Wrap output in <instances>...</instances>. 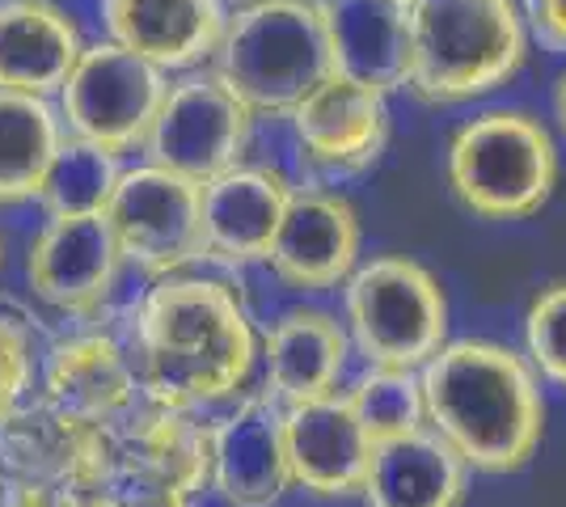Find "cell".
Masks as SVG:
<instances>
[{
  "label": "cell",
  "instance_id": "obj_1",
  "mask_svg": "<svg viewBox=\"0 0 566 507\" xmlns=\"http://www.w3.org/2000/svg\"><path fill=\"white\" fill-rule=\"evenodd\" d=\"M132 363L148 402L203 411L233 402L259 363V335L233 284L161 275L132 317Z\"/></svg>",
  "mask_w": 566,
  "mask_h": 507
},
{
  "label": "cell",
  "instance_id": "obj_2",
  "mask_svg": "<svg viewBox=\"0 0 566 507\" xmlns=\"http://www.w3.org/2000/svg\"><path fill=\"white\" fill-rule=\"evenodd\" d=\"M427 427L478 474H516L545 435V398L533 363L491 338L444 342L419 368Z\"/></svg>",
  "mask_w": 566,
  "mask_h": 507
},
{
  "label": "cell",
  "instance_id": "obj_3",
  "mask_svg": "<svg viewBox=\"0 0 566 507\" xmlns=\"http://www.w3.org/2000/svg\"><path fill=\"white\" fill-rule=\"evenodd\" d=\"M208 486V427L195 411L140 398L127 414L97 423L55 507H190Z\"/></svg>",
  "mask_w": 566,
  "mask_h": 507
},
{
  "label": "cell",
  "instance_id": "obj_4",
  "mask_svg": "<svg viewBox=\"0 0 566 507\" xmlns=\"http://www.w3.org/2000/svg\"><path fill=\"white\" fill-rule=\"evenodd\" d=\"M212 68L266 119H287L334 73L326 0H237Z\"/></svg>",
  "mask_w": 566,
  "mask_h": 507
},
{
  "label": "cell",
  "instance_id": "obj_5",
  "mask_svg": "<svg viewBox=\"0 0 566 507\" xmlns=\"http://www.w3.org/2000/svg\"><path fill=\"white\" fill-rule=\"evenodd\" d=\"M406 89L427 106H461L520 73L528 30L516 0H410Z\"/></svg>",
  "mask_w": 566,
  "mask_h": 507
},
{
  "label": "cell",
  "instance_id": "obj_6",
  "mask_svg": "<svg viewBox=\"0 0 566 507\" xmlns=\"http://www.w3.org/2000/svg\"><path fill=\"white\" fill-rule=\"evenodd\" d=\"M449 187L482 220L537 216L558 187V148L528 110H482L449 140Z\"/></svg>",
  "mask_w": 566,
  "mask_h": 507
},
{
  "label": "cell",
  "instance_id": "obj_7",
  "mask_svg": "<svg viewBox=\"0 0 566 507\" xmlns=\"http://www.w3.org/2000/svg\"><path fill=\"white\" fill-rule=\"evenodd\" d=\"M347 335L377 368L419 372L449 342V296L423 263L406 254H377L359 263L343 284Z\"/></svg>",
  "mask_w": 566,
  "mask_h": 507
},
{
  "label": "cell",
  "instance_id": "obj_8",
  "mask_svg": "<svg viewBox=\"0 0 566 507\" xmlns=\"http://www.w3.org/2000/svg\"><path fill=\"white\" fill-rule=\"evenodd\" d=\"M166 89L169 73L136 51L118 47L115 39H97L81 47L69 81L55 94V110L69 136L123 157L132 148H144Z\"/></svg>",
  "mask_w": 566,
  "mask_h": 507
},
{
  "label": "cell",
  "instance_id": "obj_9",
  "mask_svg": "<svg viewBox=\"0 0 566 507\" xmlns=\"http://www.w3.org/2000/svg\"><path fill=\"white\" fill-rule=\"evenodd\" d=\"M254 119L259 115L237 97L233 85H224V76L203 64L169 81L144 152L153 166H166L203 187L208 178L245 161Z\"/></svg>",
  "mask_w": 566,
  "mask_h": 507
},
{
  "label": "cell",
  "instance_id": "obj_10",
  "mask_svg": "<svg viewBox=\"0 0 566 507\" xmlns=\"http://www.w3.org/2000/svg\"><path fill=\"white\" fill-rule=\"evenodd\" d=\"M106 220L115 229L123 263H132L153 279L208 263L199 182L166 166L144 161L123 169L106 199Z\"/></svg>",
  "mask_w": 566,
  "mask_h": 507
},
{
  "label": "cell",
  "instance_id": "obj_11",
  "mask_svg": "<svg viewBox=\"0 0 566 507\" xmlns=\"http://www.w3.org/2000/svg\"><path fill=\"white\" fill-rule=\"evenodd\" d=\"M208 486L229 507H275L292 483L287 406L271 389L237 393L233 411L208 427Z\"/></svg>",
  "mask_w": 566,
  "mask_h": 507
},
{
  "label": "cell",
  "instance_id": "obj_12",
  "mask_svg": "<svg viewBox=\"0 0 566 507\" xmlns=\"http://www.w3.org/2000/svg\"><path fill=\"white\" fill-rule=\"evenodd\" d=\"M301 166L322 178H352L377 161L389 140V94L331 73L287 115Z\"/></svg>",
  "mask_w": 566,
  "mask_h": 507
},
{
  "label": "cell",
  "instance_id": "obj_13",
  "mask_svg": "<svg viewBox=\"0 0 566 507\" xmlns=\"http://www.w3.org/2000/svg\"><path fill=\"white\" fill-rule=\"evenodd\" d=\"M123 266L127 263L106 212L48 216L25 254V279L55 314L94 317L115 296Z\"/></svg>",
  "mask_w": 566,
  "mask_h": 507
},
{
  "label": "cell",
  "instance_id": "obj_14",
  "mask_svg": "<svg viewBox=\"0 0 566 507\" xmlns=\"http://www.w3.org/2000/svg\"><path fill=\"white\" fill-rule=\"evenodd\" d=\"M359 245L364 229L352 199L322 187H296L283 208L266 266L287 288L331 292L347 284V275L359 266Z\"/></svg>",
  "mask_w": 566,
  "mask_h": 507
},
{
  "label": "cell",
  "instance_id": "obj_15",
  "mask_svg": "<svg viewBox=\"0 0 566 507\" xmlns=\"http://www.w3.org/2000/svg\"><path fill=\"white\" fill-rule=\"evenodd\" d=\"M287 173L275 166H241L224 169L199 187L203 199V258L220 266L266 263L283 208L292 199Z\"/></svg>",
  "mask_w": 566,
  "mask_h": 507
},
{
  "label": "cell",
  "instance_id": "obj_16",
  "mask_svg": "<svg viewBox=\"0 0 566 507\" xmlns=\"http://www.w3.org/2000/svg\"><path fill=\"white\" fill-rule=\"evenodd\" d=\"M224 18V0H102L106 39L144 55L161 73H190L212 64Z\"/></svg>",
  "mask_w": 566,
  "mask_h": 507
},
{
  "label": "cell",
  "instance_id": "obj_17",
  "mask_svg": "<svg viewBox=\"0 0 566 507\" xmlns=\"http://www.w3.org/2000/svg\"><path fill=\"white\" fill-rule=\"evenodd\" d=\"M287 461L292 483L317 499H352L364 490L373 435L355 419L343 389L305 406H287Z\"/></svg>",
  "mask_w": 566,
  "mask_h": 507
},
{
  "label": "cell",
  "instance_id": "obj_18",
  "mask_svg": "<svg viewBox=\"0 0 566 507\" xmlns=\"http://www.w3.org/2000/svg\"><path fill=\"white\" fill-rule=\"evenodd\" d=\"M347 360H352L347 326L313 305L283 309L271 321V330L262 335L266 389L283 406H305V402L338 393L343 377H347Z\"/></svg>",
  "mask_w": 566,
  "mask_h": 507
},
{
  "label": "cell",
  "instance_id": "obj_19",
  "mask_svg": "<svg viewBox=\"0 0 566 507\" xmlns=\"http://www.w3.org/2000/svg\"><path fill=\"white\" fill-rule=\"evenodd\" d=\"M43 398L85 423H111L140 402L136 363L111 335H69L43 360Z\"/></svg>",
  "mask_w": 566,
  "mask_h": 507
},
{
  "label": "cell",
  "instance_id": "obj_20",
  "mask_svg": "<svg viewBox=\"0 0 566 507\" xmlns=\"http://www.w3.org/2000/svg\"><path fill=\"white\" fill-rule=\"evenodd\" d=\"M470 490V465L436 427H415L373 444L364 504L368 507H461Z\"/></svg>",
  "mask_w": 566,
  "mask_h": 507
},
{
  "label": "cell",
  "instance_id": "obj_21",
  "mask_svg": "<svg viewBox=\"0 0 566 507\" xmlns=\"http://www.w3.org/2000/svg\"><path fill=\"white\" fill-rule=\"evenodd\" d=\"M85 47L55 0H0V89L55 97Z\"/></svg>",
  "mask_w": 566,
  "mask_h": 507
},
{
  "label": "cell",
  "instance_id": "obj_22",
  "mask_svg": "<svg viewBox=\"0 0 566 507\" xmlns=\"http://www.w3.org/2000/svg\"><path fill=\"white\" fill-rule=\"evenodd\" d=\"M334 73L364 81L380 94L406 89L410 22L401 0H326Z\"/></svg>",
  "mask_w": 566,
  "mask_h": 507
},
{
  "label": "cell",
  "instance_id": "obj_23",
  "mask_svg": "<svg viewBox=\"0 0 566 507\" xmlns=\"http://www.w3.org/2000/svg\"><path fill=\"white\" fill-rule=\"evenodd\" d=\"M64 140V119L51 97L0 89V208L30 203Z\"/></svg>",
  "mask_w": 566,
  "mask_h": 507
},
{
  "label": "cell",
  "instance_id": "obj_24",
  "mask_svg": "<svg viewBox=\"0 0 566 507\" xmlns=\"http://www.w3.org/2000/svg\"><path fill=\"white\" fill-rule=\"evenodd\" d=\"M118 173V152H106L102 145H90L81 136H69L55 148L39 191V208L48 216H81V212H106V199L115 191Z\"/></svg>",
  "mask_w": 566,
  "mask_h": 507
},
{
  "label": "cell",
  "instance_id": "obj_25",
  "mask_svg": "<svg viewBox=\"0 0 566 507\" xmlns=\"http://www.w3.org/2000/svg\"><path fill=\"white\" fill-rule=\"evenodd\" d=\"M343 393L352 402L355 419L364 423V432L373 435V444L415 432V427L427 423L423 381L410 368H377V363H368V372Z\"/></svg>",
  "mask_w": 566,
  "mask_h": 507
},
{
  "label": "cell",
  "instance_id": "obj_26",
  "mask_svg": "<svg viewBox=\"0 0 566 507\" xmlns=\"http://www.w3.org/2000/svg\"><path fill=\"white\" fill-rule=\"evenodd\" d=\"M524 347L528 360L545 381L566 389V279L549 288L528 305L524 317Z\"/></svg>",
  "mask_w": 566,
  "mask_h": 507
},
{
  "label": "cell",
  "instance_id": "obj_27",
  "mask_svg": "<svg viewBox=\"0 0 566 507\" xmlns=\"http://www.w3.org/2000/svg\"><path fill=\"white\" fill-rule=\"evenodd\" d=\"M34 381V351L22 321L0 314V427L25 406V393Z\"/></svg>",
  "mask_w": 566,
  "mask_h": 507
},
{
  "label": "cell",
  "instance_id": "obj_28",
  "mask_svg": "<svg viewBox=\"0 0 566 507\" xmlns=\"http://www.w3.org/2000/svg\"><path fill=\"white\" fill-rule=\"evenodd\" d=\"M528 39H537L545 51L566 55V0H516Z\"/></svg>",
  "mask_w": 566,
  "mask_h": 507
},
{
  "label": "cell",
  "instance_id": "obj_29",
  "mask_svg": "<svg viewBox=\"0 0 566 507\" xmlns=\"http://www.w3.org/2000/svg\"><path fill=\"white\" fill-rule=\"evenodd\" d=\"M0 507H55V490L34 478L0 469Z\"/></svg>",
  "mask_w": 566,
  "mask_h": 507
},
{
  "label": "cell",
  "instance_id": "obj_30",
  "mask_svg": "<svg viewBox=\"0 0 566 507\" xmlns=\"http://www.w3.org/2000/svg\"><path fill=\"white\" fill-rule=\"evenodd\" d=\"M554 119H558V127H563L566 136V73L554 81Z\"/></svg>",
  "mask_w": 566,
  "mask_h": 507
},
{
  "label": "cell",
  "instance_id": "obj_31",
  "mask_svg": "<svg viewBox=\"0 0 566 507\" xmlns=\"http://www.w3.org/2000/svg\"><path fill=\"white\" fill-rule=\"evenodd\" d=\"M0 266H4V242H0Z\"/></svg>",
  "mask_w": 566,
  "mask_h": 507
},
{
  "label": "cell",
  "instance_id": "obj_32",
  "mask_svg": "<svg viewBox=\"0 0 566 507\" xmlns=\"http://www.w3.org/2000/svg\"><path fill=\"white\" fill-rule=\"evenodd\" d=\"M224 4H237V0H224Z\"/></svg>",
  "mask_w": 566,
  "mask_h": 507
},
{
  "label": "cell",
  "instance_id": "obj_33",
  "mask_svg": "<svg viewBox=\"0 0 566 507\" xmlns=\"http://www.w3.org/2000/svg\"><path fill=\"white\" fill-rule=\"evenodd\" d=\"M401 4H410V0H401Z\"/></svg>",
  "mask_w": 566,
  "mask_h": 507
}]
</instances>
